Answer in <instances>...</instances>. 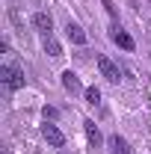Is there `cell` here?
Instances as JSON below:
<instances>
[{"label":"cell","mask_w":151,"mask_h":154,"mask_svg":"<svg viewBox=\"0 0 151 154\" xmlns=\"http://www.w3.org/2000/svg\"><path fill=\"white\" fill-rule=\"evenodd\" d=\"M0 83H3L6 92L24 89V68H21L18 62H3L0 65Z\"/></svg>","instance_id":"cell-1"},{"label":"cell","mask_w":151,"mask_h":154,"mask_svg":"<svg viewBox=\"0 0 151 154\" xmlns=\"http://www.w3.org/2000/svg\"><path fill=\"white\" fill-rule=\"evenodd\" d=\"M98 71H101V77H104L107 83H119V80H122V71H119V65H116L110 57H104V54L98 57Z\"/></svg>","instance_id":"cell-2"},{"label":"cell","mask_w":151,"mask_h":154,"mask_svg":"<svg viewBox=\"0 0 151 154\" xmlns=\"http://www.w3.org/2000/svg\"><path fill=\"white\" fill-rule=\"evenodd\" d=\"M42 136H45V142H48L51 148H62V145H65V134L59 131L54 122H45V125H42Z\"/></svg>","instance_id":"cell-3"},{"label":"cell","mask_w":151,"mask_h":154,"mask_svg":"<svg viewBox=\"0 0 151 154\" xmlns=\"http://www.w3.org/2000/svg\"><path fill=\"white\" fill-rule=\"evenodd\" d=\"M110 42H113V45H119L122 51H133V48H136L133 36L128 33V30H122L119 24H113V27H110Z\"/></svg>","instance_id":"cell-4"},{"label":"cell","mask_w":151,"mask_h":154,"mask_svg":"<svg viewBox=\"0 0 151 154\" xmlns=\"http://www.w3.org/2000/svg\"><path fill=\"white\" fill-rule=\"evenodd\" d=\"M59 80H62V89L68 92V95H83L86 89H83V83H80V77L71 71V68H65L62 74H59Z\"/></svg>","instance_id":"cell-5"},{"label":"cell","mask_w":151,"mask_h":154,"mask_svg":"<svg viewBox=\"0 0 151 154\" xmlns=\"http://www.w3.org/2000/svg\"><path fill=\"white\" fill-rule=\"evenodd\" d=\"M33 30H36L39 36H54V18H51V12H36L33 15Z\"/></svg>","instance_id":"cell-6"},{"label":"cell","mask_w":151,"mask_h":154,"mask_svg":"<svg viewBox=\"0 0 151 154\" xmlns=\"http://www.w3.org/2000/svg\"><path fill=\"white\" fill-rule=\"evenodd\" d=\"M65 38L71 42V45H77V48H83L86 42H89V36H86V30L77 24V21H68L65 24Z\"/></svg>","instance_id":"cell-7"},{"label":"cell","mask_w":151,"mask_h":154,"mask_svg":"<svg viewBox=\"0 0 151 154\" xmlns=\"http://www.w3.org/2000/svg\"><path fill=\"white\" fill-rule=\"evenodd\" d=\"M83 131H86V139H89L92 148H101V145H104V136H101V131H98V125H95L92 119L83 122Z\"/></svg>","instance_id":"cell-8"},{"label":"cell","mask_w":151,"mask_h":154,"mask_svg":"<svg viewBox=\"0 0 151 154\" xmlns=\"http://www.w3.org/2000/svg\"><path fill=\"white\" fill-rule=\"evenodd\" d=\"M107 145H110V154H131L128 139H125V136H119V134L110 136V139H107Z\"/></svg>","instance_id":"cell-9"},{"label":"cell","mask_w":151,"mask_h":154,"mask_svg":"<svg viewBox=\"0 0 151 154\" xmlns=\"http://www.w3.org/2000/svg\"><path fill=\"white\" fill-rule=\"evenodd\" d=\"M45 54L54 57V59H59V57H62V45H59L54 36H48V38H45Z\"/></svg>","instance_id":"cell-10"},{"label":"cell","mask_w":151,"mask_h":154,"mask_svg":"<svg viewBox=\"0 0 151 154\" xmlns=\"http://www.w3.org/2000/svg\"><path fill=\"white\" fill-rule=\"evenodd\" d=\"M83 95H86V104H89V107H98V104H101V89H98V86H89Z\"/></svg>","instance_id":"cell-11"},{"label":"cell","mask_w":151,"mask_h":154,"mask_svg":"<svg viewBox=\"0 0 151 154\" xmlns=\"http://www.w3.org/2000/svg\"><path fill=\"white\" fill-rule=\"evenodd\" d=\"M42 119H45V122H57V119H59V110L45 104V107H42Z\"/></svg>","instance_id":"cell-12"},{"label":"cell","mask_w":151,"mask_h":154,"mask_svg":"<svg viewBox=\"0 0 151 154\" xmlns=\"http://www.w3.org/2000/svg\"><path fill=\"white\" fill-rule=\"evenodd\" d=\"M3 154H9V151H3Z\"/></svg>","instance_id":"cell-13"},{"label":"cell","mask_w":151,"mask_h":154,"mask_svg":"<svg viewBox=\"0 0 151 154\" xmlns=\"http://www.w3.org/2000/svg\"><path fill=\"white\" fill-rule=\"evenodd\" d=\"M148 3H151V0H148Z\"/></svg>","instance_id":"cell-14"}]
</instances>
